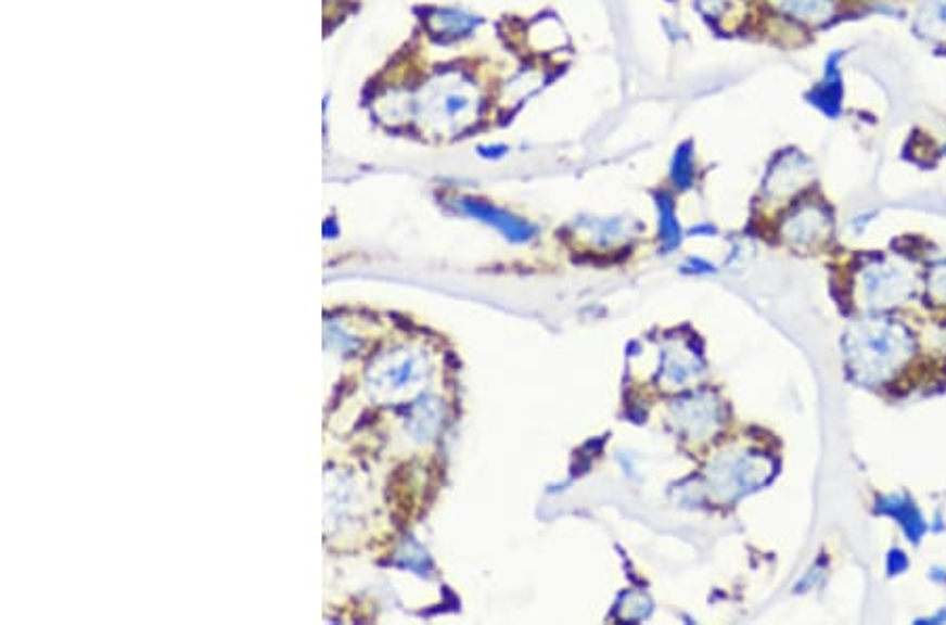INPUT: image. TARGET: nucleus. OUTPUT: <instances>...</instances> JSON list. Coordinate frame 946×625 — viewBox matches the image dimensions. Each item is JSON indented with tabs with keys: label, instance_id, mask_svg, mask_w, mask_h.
<instances>
[{
	"label": "nucleus",
	"instance_id": "20e7f679",
	"mask_svg": "<svg viewBox=\"0 0 946 625\" xmlns=\"http://www.w3.org/2000/svg\"><path fill=\"white\" fill-rule=\"evenodd\" d=\"M840 62H842V53L835 51L824 66V80L814 89L810 93V104L816 105L820 112H824L827 116L835 118L842 110V98H844V85H842V72H840Z\"/></svg>",
	"mask_w": 946,
	"mask_h": 625
},
{
	"label": "nucleus",
	"instance_id": "f8f14e48",
	"mask_svg": "<svg viewBox=\"0 0 946 625\" xmlns=\"http://www.w3.org/2000/svg\"><path fill=\"white\" fill-rule=\"evenodd\" d=\"M932 293L936 299L946 302V270H938L932 277Z\"/></svg>",
	"mask_w": 946,
	"mask_h": 625
},
{
	"label": "nucleus",
	"instance_id": "f03ea898",
	"mask_svg": "<svg viewBox=\"0 0 946 625\" xmlns=\"http://www.w3.org/2000/svg\"><path fill=\"white\" fill-rule=\"evenodd\" d=\"M912 280L909 270L878 262L862 270L860 275V299L867 308H890L905 302L912 293Z\"/></svg>",
	"mask_w": 946,
	"mask_h": 625
},
{
	"label": "nucleus",
	"instance_id": "1a4fd4ad",
	"mask_svg": "<svg viewBox=\"0 0 946 625\" xmlns=\"http://www.w3.org/2000/svg\"><path fill=\"white\" fill-rule=\"evenodd\" d=\"M439 22L436 33H442L444 36H463L468 35L477 26V20L465 13H457V11H439L436 15Z\"/></svg>",
	"mask_w": 946,
	"mask_h": 625
},
{
	"label": "nucleus",
	"instance_id": "9d476101",
	"mask_svg": "<svg viewBox=\"0 0 946 625\" xmlns=\"http://www.w3.org/2000/svg\"><path fill=\"white\" fill-rule=\"evenodd\" d=\"M659 211H661V234H663V243L665 248H674L679 244V226H677L676 208L669 196H661L659 199Z\"/></svg>",
	"mask_w": 946,
	"mask_h": 625
},
{
	"label": "nucleus",
	"instance_id": "9b49d317",
	"mask_svg": "<svg viewBox=\"0 0 946 625\" xmlns=\"http://www.w3.org/2000/svg\"><path fill=\"white\" fill-rule=\"evenodd\" d=\"M692 175H694V165H692V143L686 141L683 145L677 148L676 158H674V181L679 188H690L692 183Z\"/></svg>",
	"mask_w": 946,
	"mask_h": 625
},
{
	"label": "nucleus",
	"instance_id": "6e6552de",
	"mask_svg": "<svg viewBox=\"0 0 946 625\" xmlns=\"http://www.w3.org/2000/svg\"><path fill=\"white\" fill-rule=\"evenodd\" d=\"M915 28L928 38H946V0H925Z\"/></svg>",
	"mask_w": 946,
	"mask_h": 625
},
{
	"label": "nucleus",
	"instance_id": "423d86ee",
	"mask_svg": "<svg viewBox=\"0 0 946 625\" xmlns=\"http://www.w3.org/2000/svg\"><path fill=\"white\" fill-rule=\"evenodd\" d=\"M829 228V217L816 207H806L797 211L784 226V237L793 243H811L816 239H822V234Z\"/></svg>",
	"mask_w": 946,
	"mask_h": 625
},
{
	"label": "nucleus",
	"instance_id": "39448f33",
	"mask_svg": "<svg viewBox=\"0 0 946 625\" xmlns=\"http://www.w3.org/2000/svg\"><path fill=\"white\" fill-rule=\"evenodd\" d=\"M463 207H465L468 213L475 215L477 219H484V221L497 226V228H499L508 239L515 241V243L530 241L533 234H535V228H533L530 224H526V221H522V219L509 215L506 211L490 207V205H486V203H475V201H470V203H465Z\"/></svg>",
	"mask_w": 946,
	"mask_h": 625
},
{
	"label": "nucleus",
	"instance_id": "f257e3e1",
	"mask_svg": "<svg viewBox=\"0 0 946 625\" xmlns=\"http://www.w3.org/2000/svg\"><path fill=\"white\" fill-rule=\"evenodd\" d=\"M852 373L862 383L890 380L912 354L909 331L890 318H867L845 337Z\"/></svg>",
	"mask_w": 946,
	"mask_h": 625
},
{
	"label": "nucleus",
	"instance_id": "0eeeda50",
	"mask_svg": "<svg viewBox=\"0 0 946 625\" xmlns=\"http://www.w3.org/2000/svg\"><path fill=\"white\" fill-rule=\"evenodd\" d=\"M770 2L780 13L806 24H820L833 15L831 0H770Z\"/></svg>",
	"mask_w": 946,
	"mask_h": 625
},
{
	"label": "nucleus",
	"instance_id": "7ed1b4c3",
	"mask_svg": "<svg viewBox=\"0 0 946 625\" xmlns=\"http://www.w3.org/2000/svg\"><path fill=\"white\" fill-rule=\"evenodd\" d=\"M477 95L472 82L455 76L452 80L442 78L434 93L427 100L430 118H444L446 123H468L477 116Z\"/></svg>",
	"mask_w": 946,
	"mask_h": 625
}]
</instances>
